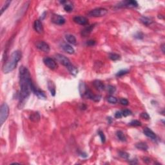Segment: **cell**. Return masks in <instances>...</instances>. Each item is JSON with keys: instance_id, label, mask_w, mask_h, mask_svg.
<instances>
[{"instance_id": "obj_19", "label": "cell", "mask_w": 165, "mask_h": 165, "mask_svg": "<svg viewBox=\"0 0 165 165\" xmlns=\"http://www.w3.org/2000/svg\"><path fill=\"white\" fill-rule=\"evenodd\" d=\"M135 147L139 150H143V151H146L148 148V146L146 144V143H143V142H140V143H137L135 144Z\"/></svg>"}, {"instance_id": "obj_27", "label": "cell", "mask_w": 165, "mask_h": 165, "mask_svg": "<svg viewBox=\"0 0 165 165\" xmlns=\"http://www.w3.org/2000/svg\"><path fill=\"white\" fill-rule=\"evenodd\" d=\"M119 155L121 157H122L123 159H128L130 157V155L127 152H124V151H120L119 152Z\"/></svg>"}, {"instance_id": "obj_1", "label": "cell", "mask_w": 165, "mask_h": 165, "mask_svg": "<svg viewBox=\"0 0 165 165\" xmlns=\"http://www.w3.org/2000/svg\"><path fill=\"white\" fill-rule=\"evenodd\" d=\"M19 85H20V93H19V103L18 107L21 109L27 103L30 92L34 90L36 86L32 81L30 72L27 67H21L19 69Z\"/></svg>"}, {"instance_id": "obj_3", "label": "cell", "mask_w": 165, "mask_h": 165, "mask_svg": "<svg viewBox=\"0 0 165 165\" xmlns=\"http://www.w3.org/2000/svg\"><path fill=\"white\" fill-rule=\"evenodd\" d=\"M9 115V106L7 103H3L0 108V124L3 125Z\"/></svg>"}, {"instance_id": "obj_33", "label": "cell", "mask_w": 165, "mask_h": 165, "mask_svg": "<svg viewBox=\"0 0 165 165\" xmlns=\"http://www.w3.org/2000/svg\"><path fill=\"white\" fill-rule=\"evenodd\" d=\"M116 87L112 86V85H109V86H108V92L110 94H114V93L116 92Z\"/></svg>"}, {"instance_id": "obj_35", "label": "cell", "mask_w": 165, "mask_h": 165, "mask_svg": "<svg viewBox=\"0 0 165 165\" xmlns=\"http://www.w3.org/2000/svg\"><path fill=\"white\" fill-rule=\"evenodd\" d=\"M120 103L122 105H124V106H127L128 104V101L127 99H121L120 100Z\"/></svg>"}, {"instance_id": "obj_6", "label": "cell", "mask_w": 165, "mask_h": 165, "mask_svg": "<svg viewBox=\"0 0 165 165\" xmlns=\"http://www.w3.org/2000/svg\"><path fill=\"white\" fill-rule=\"evenodd\" d=\"M138 7V3L136 1H124L118 4V7H127V8H135Z\"/></svg>"}, {"instance_id": "obj_5", "label": "cell", "mask_w": 165, "mask_h": 165, "mask_svg": "<svg viewBox=\"0 0 165 165\" xmlns=\"http://www.w3.org/2000/svg\"><path fill=\"white\" fill-rule=\"evenodd\" d=\"M55 58L56 59L57 61H59L61 64H62L63 65L67 67V69L72 65L70 60L67 57H65L63 55L58 54L55 56Z\"/></svg>"}, {"instance_id": "obj_20", "label": "cell", "mask_w": 165, "mask_h": 165, "mask_svg": "<svg viewBox=\"0 0 165 165\" xmlns=\"http://www.w3.org/2000/svg\"><path fill=\"white\" fill-rule=\"evenodd\" d=\"M116 135H117V137H118V139L120 140L121 141H127V137L125 135L124 133L122 131H118L117 132H116Z\"/></svg>"}, {"instance_id": "obj_38", "label": "cell", "mask_w": 165, "mask_h": 165, "mask_svg": "<svg viewBox=\"0 0 165 165\" xmlns=\"http://www.w3.org/2000/svg\"><path fill=\"white\" fill-rule=\"evenodd\" d=\"M135 37L137 39H143V35L141 32H138L137 35H135Z\"/></svg>"}, {"instance_id": "obj_12", "label": "cell", "mask_w": 165, "mask_h": 165, "mask_svg": "<svg viewBox=\"0 0 165 165\" xmlns=\"http://www.w3.org/2000/svg\"><path fill=\"white\" fill-rule=\"evenodd\" d=\"M143 134L146 135V137H149L152 140H155L157 138V136L154 132L151 129L148 128H145L143 130Z\"/></svg>"}, {"instance_id": "obj_40", "label": "cell", "mask_w": 165, "mask_h": 165, "mask_svg": "<svg viewBox=\"0 0 165 165\" xmlns=\"http://www.w3.org/2000/svg\"><path fill=\"white\" fill-rule=\"evenodd\" d=\"M161 50H162V52L163 54H164V44H162V45H161Z\"/></svg>"}, {"instance_id": "obj_21", "label": "cell", "mask_w": 165, "mask_h": 165, "mask_svg": "<svg viewBox=\"0 0 165 165\" xmlns=\"http://www.w3.org/2000/svg\"><path fill=\"white\" fill-rule=\"evenodd\" d=\"M30 119L34 122H37L40 119V115L38 112H34L30 116Z\"/></svg>"}, {"instance_id": "obj_11", "label": "cell", "mask_w": 165, "mask_h": 165, "mask_svg": "<svg viewBox=\"0 0 165 165\" xmlns=\"http://www.w3.org/2000/svg\"><path fill=\"white\" fill-rule=\"evenodd\" d=\"M34 28L36 30V32L38 34H43V27L41 20H36L34 23Z\"/></svg>"}, {"instance_id": "obj_14", "label": "cell", "mask_w": 165, "mask_h": 165, "mask_svg": "<svg viewBox=\"0 0 165 165\" xmlns=\"http://www.w3.org/2000/svg\"><path fill=\"white\" fill-rule=\"evenodd\" d=\"M93 84H94V87L99 91H102L105 88V86L103 83L100 80H95Z\"/></svg>"}, {"instance_id": "obj_18", "label": "cell", "mask_w": 165, "mask_h": 165, "mask_svg": "<svg viewBox=\"0 0 165 165\" xmlns=\"http://www.w3.org/2000/svg\"><path fill=\"white\" fill-rule=\"evenodd\" d=\"M65 39L67 41L69 42V43H70V44H72V45H76V42H77L76 38L73 35L67 34L65 36Z\"/></svg>"}, {"instance_id": "obj_39", "label": "cell", "mask_w": 165, "mask_h": 165, "mask_svg": "<svg viewBox=\"0 0 165 165\" xmlns=\"http://www.w3.org/2000/svg\"><path fill=\"white\" fill-rule=\"evenodd\" d=\"M143 159H144L143 161L146 162V163H149V162H150V159L148 157H144Z\"/></svg>"}, {"instance_id": "obj_8", "label": "cell", "mask_w": 165, "mask_h": 165, "mask_svg": "<svg viewBox=\"0 0 165 165\" xmlns=\"http://www.w3.org/2000/svg\"><path fill=\"white\" fill-rule=\"evenodd\" d=\"M43 62L45 63V65L51 70H55L57 69V63L53 59L50 58H45L43 59Z\"/></svg>"}, {"instance_id": "obj_22", "label": "cell", "mask_w": 165, "mask_h": 165, "mask_svg": "<svg viewBox=\"0 0 165 165\" xmlns=\"http://www.w3.org/2000/svg\"><path fill=\"white\" fill-rule=\"evenodd\" d=\"M140 21L142 23H143L145 25H149L150 24H152V20L151 19H150L149 18H147V17H144L143 16L140 19Z\"/></svg>"}, {"instance_id": "obj_15", "label": "cell", "mask_w": 165, "mask_h": 165, "mask_svg": "<svg viewBox=\"0 0 165 165\" xmlns=\"http://www.w3.org/2000/svg\"><path fill=\"white\" fill-rule=\"evenodd\" d=\"M35 95H36L37 96L39 99H46V95L45 94V93L43 92V90L40 89H38V88H36L35 89V90L33 92Z\"/></svg>"}, {"instance_id": "obj_30", "label": "cell", "mask_w": 165, "mask_h": 165, "mask_svg": "<svg viewBox=\"0 0 165 165\" xmlns=\"http://www.w3.org/2000/svg\"><path fill=\"white\" fill-rule=\"evenodd\" d=\"M64 9L65 11L67 12H70L73 10V6L72 5L65 4L64 5Z\"/></svg>"}, {"instance_id": "obj_2", "label": "cell", "mask_w": 165, "mask_h": 165, "mask_svg": "<svg viewBox=\"0 0 165 165\" xmlns=\"http://www.w3.org/2000/svg\"><path fill=\"white\" fill-rule=\"evenodd\" d=\"M22 58L21 51L15 50L12 52L9 59L3 67V72L5 74H9L13 71L17 67L18 62Z\"/></svg>"}, {"instance_id": "obj_7", "label": "cell", "mask_w": 165, "mask_h": 165, "mask_svg": "<svg viewBox=\"0 0 165 165\" xmlns=\"http://www.w3.org/2000/svg\"><path fill=\"white\" fill-rule=\"evenodd\" d=\"M51 21L52 23H54L56 25H62L63 24L65 23V19L62 16L59 15V14H53L51 17Z\"/></svg>"}, {"instance_id": "obj_26", "label": "cell", "mask_w": 165, "mask_h": 165, "mask_svg": "<svg viewBox=\"0 0 165 165\" xmlns=\"http://www.w3.org/2000/svg\"><path fill=\"white\" fill-rule=\"evenodd\" d=\"M107 101H108V103H111V104H116L118 102V99L112 95H110L108 97Z\"/></svg>"}, {"instance_id": "obj_25", "label": "cell", "mask_w": 165, "mask_h": 165, "mask_svg": "<svg viewBox=\"0 0 165 165\" xmlns=\"http://www.w3.org/2000/svg\"><path fill=\"white\" fill-rule=\"evenodd\" d=\"M11 3V1H7V2H5V3L3 5L2 9H1V15H2L3 12H4V11H5L7 9V8L9 7Z\"/></svg>"}, {"instance_id": "obj_29", "label": "cell", "mask_w": 165, "mask_h": 165, "mask_svg": "<svg viewBox=\"0 0 165 165\" xmlns=\"http://www.w3.org/2000/svg\"><path fill=\"white\" fill-rule=\"evenodd\" d=\"M128 72H129V70H126V69H125V70H121L116 74V76H117V77H121V76L128 74Z\"/></svg>"}, {"instance_id": "obj_23", "label": "cell", "mask_w": 165, "mask_h": 165, "mask_svg": "<svg viewBox=\"0 0 165 165\" xmlns=\"http://www.w3.org/2000/svg\"><path fill=\"white\" fill-rule=\"evenodd\" d=\"M67 69L69 70V72H70V73L72 75H73V76H76V75H77V74L78 73V70H77V69H76V68L74 67V66L72 65H71L70 67H68V68H67Z\"/></svg>"}, {"instance_id": "obj_17", "label": "cell", "mask_w": 165, "mask_h": 165, "mask_svg": "<svg viewBox=\"0 0 165 165\" xmlns=\"http://www.w3.org/2000/svg\"><path fill=\"white\" fill-rule=\"evenodd\" d=\"M48 88L50 92V94L52 96H55L56 95V86L52 81H48Z\"/></svg>"}, {"instance_id": "obj_28", "label": "cell", "mask_w": 165, "mask_h": 165, "mask_svg": "<svg viewBox=\"0 0 165 165\" xmlns=\"http://www.w3.org/2000/svg\"><path fill=\"white\" fill-rule=\"evenodd\" d=\"M129 125L132 127H140L141 126V123L138 120H133L129 123Z\"/></svg>"}, {"instance_id": "obj_10", "label": "cell", "mask_w": 165, "mask_h": 165, "mask_svg": "<svg viewBox=\"0 0 165 165\" xmlns=\"http://www.w3.org/2000/svg\"><path fill=\"white\" fill-rule=\"evenodd\" d=\"M74 21L77 24L81 25H86L88 23V19L85 17L83 16H76L74 18Z\"/></svg>"}, {"instance_id": "obj_4", "label": "cell", "mask_w": 165, "mask_h": 165, "mask_svg": "<svg viewBox=\"0 0 165 165\" xmlns=\"http://www.w3.org/2000/svg\"><path fill=\"white\" fill-rule=\"evenodd\" d=\"M108 13L107 9L104 8H96L95 9H93L90 11L88 13V16L91 17H103Z\"/></svg>"}, {"instance_id": "obj_16", "label": "cell", "mask_w": 165, "mask_h": 165, "mask_svg": "<svg viewBox=\"0 0 165 165\" xmlns=\"http://www.w3.org/2000/svg\"><path fill=\"white\" fill-rule=\"evenodd\" d=\"M94 27H95V25H92L88 26V27H85L83 30L81 31V35L83 37H86L88 35H89L91 33V32L92 31V30L94 29Z\"/></svg>"}, {"instance_id": "obj_32", "label": "cell", "mask_w": 165, "mask_h": 165, "mask_svg": "<svg viewBox=\"0 0 165 165\" xmlns=\"http://www.w3.org/2000/svg\"><path fill=\"white\" fill-rule=\"evenodd\" d=\"M98 134H99V135L100 138H101V142H102L103 143H104L106 141V137H105V135H104V133H103L102 131L99 130L98 132Z\"/></svg>"}, {"instance_id": "obj_24", "label": "cell", "mask_w": 165, "mask_h": 165, "mask_svg": "<svg viewBox=\"0 0 165 165\" xmlns=\"http://www.w3.org/2000/svg\"><path fill=\"white\" fill-rule=\"evenodd\" d=\"M109 58L112 61H117V60H119L121 58L120 56L118 54H115V53H110L109 54Z\"/></svg>"}, {"instance_id": "obj_31", "label": "cell", "mask_w": 165, "mask_h": 165, "mask_svg": "<svg viewBox=\"0 0 165 165\" xmlns=\"http://www.w3.org/2000/svg\"><path fill=\"white\" fill-rule=\"evenodd\" d=\"M121 113H122L123 116H124V117H127V116L132 115V112H131L130 110H128V109H125V110H123V111L121 112Z\"/></svg>"}, {"instance_id": "obj_13", "label": "cell", "mask_w": 165, "mask_h": 165, "mask_svg": "<svg viewBox=\"0 0 165 165\" xmlns=\"http://www.w3.org/2000/svg\"><path fill=\"white\" fill-rule=\"evenodd\" d=\"M62 48L63 50L68 53L69 54H74L75 50L74 48L71 45L67 44V43H63L62 45Z\"/></svg>"}, {"instance_id": "obj_37", "label": "cell", "mask_w": 165, "mask_h": 165, "mask_svg": "<svg viewBox=\"0 0 165 165\" xmlns=\"http://www.w3.org/2000/svg\"><path fill=\"white\" fill-rule=\"evenodd\" d=\"M86 45L88 46H94L95 45V41L94 40H89L88 41H87L86 43Z\"/></svg>"}, {"instance_id": "obj_9", "label": "cell", "mask_w": 165, "mask_h": 165, "mask_svg": "<svg viewBox=\"0 0 165 165\" xmlns=\"http://www.w3.org/2000/svg\"><path fill=\"white\" fill-rule=\"evenodd\" d=\"M36 47L38 48L39 50L43 51L44 52H50V46L48 45L47 43L45 41H39L36 44Z\"/></svg>"}, {"instance_id": "obj_41", "label": "cell", "mask_w": 165, "mask_h": 165, "mask_svg": "<svg viewBox=\"0 0 165 165\" xmlns=\"http://www.w3.org/2000/svg\"><path fill=\"white\" fill-rule=\"evenodd\" d=\"M112 121V119L111 118H110V117H109V118H108V121L109 124H111Z\"/></svg>"}, {"instance_id": "obj_34", "label": "cell", "mask_w": 165, "mask_h": 165, "mask_svg": "<svg viewBox=\"0 0 165 165\" xmlns=\"http://www.w3.org/2000/svg\"><path fill=\"white\" fill-rule=\"evenodd\" d=\"M140 116H141V118H143V119H146V120H148L150 118L148 114H147L146 112H143V113L141 114Z\"/></svg>"}, {"instance_id": "obj_36", "label": "cell", "mask_w": 165, "mask_h": 165, "mask_svg": "<svg viewBox=\"0 0 165 165\" xmlns=\"http://www.w3.org/2000/svg\"><path fill=\"white\" fill-rule=\"evenodd\" d=\"M122 113H121V112L120 111H118L116 112V114H115V118H117V119H119V118H122Z\"/></svg>"}]
</instances>
